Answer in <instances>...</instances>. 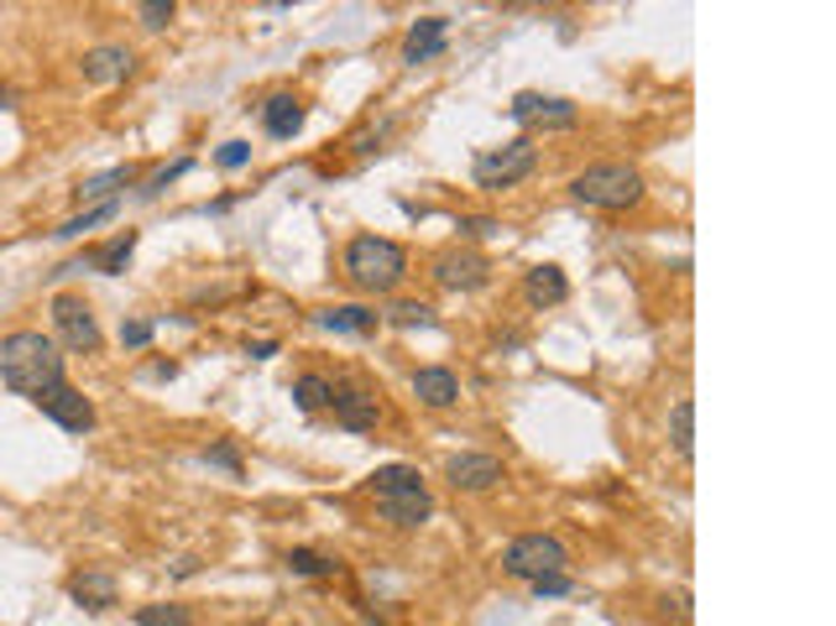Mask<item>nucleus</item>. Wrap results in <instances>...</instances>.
Wrapping results in <instances>:
<instances>
[{"label": "nucleus", "mask_w": 836, "mask_h": 626, "mask_svg": "<svg viewBox=\"0 0 836 626\" xmlns=\"http://www.w3.org/2000/svg\"><path fill=\"white\" fill-rule=\"evenodd\" d=\"M293 397H299L303 412H319V408H330V402H335V381H330V376H319V371H309V376L293 381Z\"/></svg>", "instance_id": "nucleus-22"}, {"label": "nucleus", "mask_w": 836, "mask_h": 626, "mask_svg": "<svg viewBox=\"0 0 836 626\" xmlns=\"http://www.w3.org/2000/svg\"><path fill=\"white\" fill-rule=\"evenodd\" d=\"M570 198L586 209H633L643 198V177L628 162H591L586 173L570 177Z\"/></svg>", "instance_id": "nucleus-3"}, {"label": "nucleus", "mask_w": 836, "mask_h": 626, "mask_svg": "<svg viewBox=\"0 0 836 626\" xmlns=\"http://www.w3.org/2000/svg\"><path fill=\"white\" fill-rule=\"evenodd\" d=\"M131 251H137V230H120L110 246H100V251H89V267L105 277L126 272V261H131Z\"/></svg>", "instance_id": "nucleus-20"}, {"label": "nucleus", "mask_w": 836, "mask_h": 626, "mask_svg": "<svg viewBox=\"0 0 836 626\" xmlns=\"http://www.w3.org/2000/svg\"><path fill=\"white\" fill-rule=\"evenodd\" d=\"M377 511L393 528H424L435 501H429V490H398V496H377Z\"/></svg>", "instance_id": "nucleus-11"}, {"label": "nucleus", "mask_w": 836, "mask_h": 626, "mask_svg": "<svg viewBox=\"0 0 836 626\" xmlns=\"http://www.w3.org/2000/svg\"><path fill=\"white\" fill-rule=\"evenodd\" d=\"M444 481L455 490H492L507 481V470H502L497 454H450L444 460Z\"/></svg>", "instance_id": "nucleus-9"}, {"label": "nucleus", "mask_w": 836, "mask_h": 626, "mask_svg": "<svg viewBox=\"0 0 836 626\" xmlns=\"http://www.w3.org/2000/svg\"><path fill=\"white\" fill-rule=\"evenodd\" d=\"M518 120H544V126H576V105L570 99H544V95H518L513 99Z\"/></svg>", "instance_id": "nucleus-17"}, {"label": "nucleus", "mask_w": 836, "mask_h": 626, "mask_svg": "<svg viewBox=\"0 0 836 626\" xmlns=\"http://www.w3.org/2000/svg\"><path fill=\"white\" fill-rule=\"evenodd\" d=\"M565 564H570V553L549 532H523V538H513V543L502 548V569L513 580H528V585L549 580V574H565Z\"/></svg>", "instance_id": "nucleus-4"}, {"label": "nucleus", "mask_w": 836, "mask_h": 626, "mask_svg": "<svg viewBox=\"0 0 836 626\" xmlns=\"http://www.w3.org/2000/svg\"><path fill=\"white\" fill-rule=\"evenodd\" d=\"M324 330H335V334H361V339H372L377 334V324H382V313H372V309H361V303H340V309H324V313H314Z\"/></svg>", "instance_id": "nucleus-15"}, {"label": "nucleus", "mask_w": 836, "mask_h": 626, "mask_svg": "<svg viewBox=\"0 0 836 626\" xmlns=\"http://www.w3.org/2000/svg\"><path fill=\"white\" fill-rule=\"evenodd\" d=\"M120 183H131V168H110V173L79 183V198H89V204H116V188H120Z\"/></svg>", "instance_id": "nucleus-24"}, {"label": "nucleus", "mask_w": 836, "mask_h": 626, "mask_svg": "<svg viewBox=\"0 0 836 626\" xmlns=\"http://www.w3.org/2000/svg\"><path fill=\"white\" fill-rule=\"evenodd\" d=\"M215 162L225 168V173H240V168L251 162V147H246V141H225V147L215 152Z\"/></svg>", "instance_id": "nucleus-29"}, {"label": "nucleus", "mask_w": 836, "mask_h": 626, "mask_svg": "<svg viewBox=\"0 0 836 626\" xmlns=\"http://www.w3.org/2000/svg\"><path fill=\"white\" fill-rule=\"evenodd\" d=\"M204 465H219V470H231V475H240V450L236 444H215V450H204Z\"/></svg>", "instance_id": "nucleus-31"}, {"label": "nucleus", "mask_w": 836, "mask_h": 626, "mask_svg": "<svg viewBox=\"0 0 836 626\" xmlns=\"http://www.w3.org/2000/svg\"><path fill=\"white\" fill-rule=\"evenodd\" d=\"M414 397L424 402V408H455L460 402L455 371H444V366H424V371H414Z\"/></svg>", "instance_id": "nucleus-13"}, {"label": "nucleus", "mask_w": 836, "mask_h": 626, "mask_svg": "<svg viewBox=\"0 0 836 626\" xmlns=\"http://www.w3.org/2000/svg\"><path fill=\"white\" fill-rule=\"evenodd\" d=\"M398 490H424V475L414 465H382L372 475V496H398Z\"/></svg>", "instance_id": "nucleus-21"}, {"label": "nucleus", "mask_w": 836, "mask_h": 626, "mask_svg": "<svg viewBox=\"0 0 836 626\" xmlns=\"http://www.w3.org/2000/svg\"><path fill=\"white\" fill-rule=\"evenodd\" d=\"M53 330L74 355H95L100 350V319L84 303L79 293H58L53 298Z\"/></svg>", "instance_id": "nucleus-6"}, {"label": "nucleus", "mask_w": 836, "mask_h": 626, "mask_svg": "<svg viewBox=\"0 0 836 626\" xmlns=\"http://www.w3.org/2000/svg\"><path fill=\"white\" fill-rule=\"evenodd\" d=\"M0 381L17 391V397H32V402H37L42 391H53L63 381L58 339L42 330L6 334V339H0Z\"/></svg>", "instance_id": "nucleus-1"}, {"label": "nucleus", "mask_w": 836, "mask_h": 626, "mask_svg": "<svg viewBox=\"0 0 836 626\" xmlns=\"http://www.w3.org/2000/svg\"><path fill=\"white\" fill-rule=\"evenodd\" d=\"M147 339H152V324H147V319H131V324H120V345H126V350H141Z\"/></svg>", "instance_id": "nucleus-32"}, {"label": "nucleus", "mask_w": 836, "mask_h": 626, "mask_svg": "<svg viewBox=\"0 0 836 626\" xmlns=\"http://www.w3.org/2000/svg\"><path fill=\"white\" fill-rule=\"evenodd\" d=\"M523 298H528L534 309H555V303L570 298V282H565L559 267H534V272L523 277Z\"/></svg>", "instance_id": "nucleus-14"}, {"label": "nucleus", "mask_w": 836, "mask_h": 626, "mask_svg": "<svg viewBox=\"0 0 836 626\" xmlns=\"http://www.w3.org/2000/svg\"><path fill=\"white\" fill-rule=\"evenodd\" d=\"M534 595H538V601H544V595H549V601H555V595H570V574H549V580H534Z\"/></svg>", "instance_id": "nucleus-34"}, {"label": "nucleus", "mask_w": 836, "mask_h": 626, "mask_svg": "<svg viewBox=\"0 0 836 626\" xmlns=\"http://www.w3.org/2000/svg\"><path fill=\"white\" fill-rule=\"evenodd\" d=\"M131 53L126 47H95V53H84V78L89 84H120V78L131 74Z\"/></svg>", "instance_id": "nucleus-18"}, {"label": "nucleus", "mask_w": 836, "mask_h": 626, "mask_svg": "<svg viewBox=\"0 0 836 626\" xmlns=\"http://www.w3.org/2000/svg\"><path fill=\"white\" fill-rule=\"evenodd\" d=\"M37 408H42V418H53V423H58V429H68V433H89V429H95V402H89L79 387H68V381H58L53 391H42Z\"/></svg>", "instance_id": "nucleus-8"}, {"label": "nucleus", "mask_w": 836, "mask_h": 626, "mask_svg": "<svg viewBox=\"0 0 836 626\" xmlns=\"http://www.w3.org/2000/svg\"><path fill=\"white\" fill-rule=\"evenodd\" d=\"M137 17H141V26H168L173 21V0H147V6H137Z\"/></svg>", "instance_id": "nucleus-30"}, {"label": "nucleus", "mask_w": 836, "mask_h": 626, "mask_svg": "<svg viewBox=\"0 0 836 626\" xmlns=\"http://www.w3.org/2000/svg\"><path fill=\"white\" fill-rule=\"evenodd\" d=\"M345 277L356 282L361 293H393L408 277V251L387 235H356L345 246Z\"/></svg>", "instance_id": "nucleus-2"}, {"label": "nucleus", "mask_w": 836, "mask_h": 626, "mask_svg": "<svg viewBox=\"0 0 836 626\" xmlns=\"http://www.w3.org/2000/svg\"><path fill=\"white\" fill-rule=\"evenodd\" d=\"M68 595H74L84 611H110L116 606V580H110V574H74Z\"/></svg>", "instance_id": "nucleus-19"}, {"label": "nucleus", "mask_w": 836, "mask_h": 626, "mask_svg": "<svg viewBox=\"0 0 836 626\" xmlns=\"http://www.w3.org/2000/svg\"><path fill=\"white\" fill-rule=\"evenodd\" d=\"M534 168H538L534 141L518 137V141H507V147H497V152L476 156V188H486V194H502V188L523 183Z\"/></svg>", "instance_id": "nucleus-5"}, {"label": "nucleus", "mask_w": 836, "mask_h": 626, "mask_svg": "<svg viewBox=\"0 0 836 626\" xmlns=\"http://www.w3.org/2000/svg\"><path fill=\"white\" fill-rule=\"evenodd\" d=\"M288 569H293V574H314V580H330V574H335V559H324V553H314V548H293V553H288Z\"/></svg>", "instance_id": "nucleus-25"}, {"label": "nucleus", "mask_w": 836, "mask_h": 626, "mask_svg": "<svg viewBox=\"0 0 836 626\" xmlns=\"http://www.w3.org/2000/svg\"><path fill=\"white\" fill-rule=\"evenodd\" d=\"M110 215H116V204H95V209H84V215L63 219L53 235H58V240H79L84 230H95V225H100V219H110Z\"/></svg>", "instance_id": "nucleus-26"}, {"label": "nucleus", "mask_w": 836, "mask_h": 626, "mask_svg": "<svg viewBox=\"0 0 836 626\" xmlns=\"http://www.w3.org/2000/svg\"><path fill=\"white\" fill-rule=\"evenodd\" d=\"M137 626H194V616H189L183 606H141Z\"/></svg>", "instance_id": "nucleus-27"}, {"label": "nucleus", "mask_w": 836, "mask_h": 626, "mask_svg": "<svg viewBox=\"0 0 836 626\" xmlns=\"http://www.w3.org/2000/svg\"><path fill=\"white\" fill-rule=\"evenodd\" d=\"M429 277H435L439 288H450V293H476V288H486L492 267H486L481 251H439Z\"/></svg>", "instance_id": "nucleus-7"}, {"label": "nucleus", "mask_w": 836, "mask_h": 626, "mask_svg": "<svg viewBox=\"0 0 836 626\" xmlns=\"http://www.w3.org/2000/svg\"><path fill=\"white\" fill-rule=\"evenodd\" d=\"M387 319H393L398 330H414V324L418 330H429V324H435V309H429V303H398Z\"/></svg>", "instance_id": "nucleus-28"}, {"label": "nucleus", "mask_w": 836, "mask_h": 626, "mask_svg": "<svg viewBox=\"0 0 836 626\" xmlns=\"http://www.w3.org/2000/svg\"><path fill=\"white\" fill-rule=\"evenodd\" d=\"M444 32H450V21H444V17L414 21V32H408V42H403V63H408V68H418V63L439 58V53H444Z\"/></svg>", "instance_id": "nucleus-12"}, {"label": "nucleus", "mask_w": 836, "mask_h": 626, "mask_svg": "<svg viewBox=\"0 0 836 626\" xmlns=\"http://www.w3.org/2000/svg\"><path fill=\"white\" fill-rule=\"evenodd\" d=\"M669 433H675V454L679 460H690V454H696V402H690V397L675 402V412H669Z\"/></svg>", "instance_id": "nucleus-23"}, {"label": "nucleus", "mask_w": 836, "mask_h": 626, "mask_svg": "<svg viewBox=\"0 0 836 626\" xmlns=\"http://www.w3.org/2000/svg\"><path fill=\"white\" fill-rule=\"evenodd\" d=\"M189 168H194V162H173V168H162V173L152 177V183H147V188H141V198H158L162 188H168V183H173V177H183V173H189Z\"/></svg>", "instance_id": "nucleus-33"}, {"label": "nucleus", "mask_w": 836, "mask_h": 626, "mask_svg": "<svg viewBox=\"0 0 836 626\" xmlns=\"http://www.w3.org/2000/svg\"><path fill=\"white\" fill-rule=\"evenodd\" d=\"M335 423L340 429H351V433H366V429H377V418H382V402L372 397V391H361V387H335Z\"/></svg>", "instance_id": "nucleus-10"}, {"label": "nucleus", "mask_w": 836, "mask_h": 626, "mask_svg": "<svg viewBox=\"0 0 836 626\" xmlns=\"http://www.w3.org/2000/svg\"><path fill=\"white\" fill-rule=\"evenodd\" d=\"M261 126H267V137H278V141L299 137L303 131V105L293 95H272L267 105H261Z\"/></svg>", "instance_id": "nucleus-16"}]
</instances>
